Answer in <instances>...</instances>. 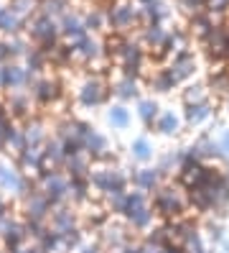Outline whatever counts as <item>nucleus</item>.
I'll list each match as a JSON object with an SVG mask.
<instances>
[{
    "instance_id": "1",
    "label": "nucleus",
    "mask_w": 229,
    "mask_h": 253,
    "mask_svg": "<svg viewBox=\"0 0 229 253\" xmlns=\"http://www.w3.org/2000/svg\"><path fill=\"white\" fill-rule=\"evenodd\" d=\"M150 205H153V210H156V215H161L163 220L183 217V212L191 207L186 187L181 189V187H173V184H161L150 195Z\"/></svg>"
},
{
    "instance_id": "2",
    "label": "nucleus",
    "mask_w": 229,
    "mask_h": 253,
    "mask_svg": "<svg viewBox=\"0 0 229 253\" xmlns=\"http://www.w3.org/2000/svg\"><path fill=\"white\" fill-rule=\"evenodd\" d=\"M143 13L140 5L135 0H115V3L107 8V28L112 34H122V36H132L137 28H143Z\"/></svg>"
},
{
    "instance_id": "3",
    "label": "nucleus",
    "mask_w": 229,
    "mask_h": 253,
    "mask_svg": "<svg viewBox=\"0 0 229 253\" xmlns=\"http://www.w3.org/2000/svg\"><path fill=\"white\" fill-rule=\"evenodd\" d=\"M31 100H33L36 110H49L59 108L66 100V82L59 74H41V77L28 87Z\"/></svg>"
},
{
    "instance_id": "4",
    "label": "nucleus",
    "mask_w": 229,
    "mask_h": 253,
    "mask_svg": "<svg viewBox=\"0 0 229 253\" xmlns=\"http://www.w3.org/2000/svg\"><path fill=\"white\" fill-rule=\"evenodd\" d=\"M110 82L102 72H84V77L76 87V105L84 108V110H95V108H102L107 97H110Z\"/></svg>"
},
{
    "instance_id": "5",
    "label": "nucleus",
    "mask_w": 229,
    "mask_h": 253,
    "mask_svg": "<svg viewBox=\"0 0 229 253\" xmlns=\"http://www.w3.org/2000/svg\"><path fill=\"white\" fill-rule=\"evenodd\" d=\"M89 184H92V192L102 200L104 195L110 192H117V189H130V171L122 169V167H92L89 171Z\"/></svg>"
},
{
    "instance_id": "6",
    "label": "nucleus",
    "mask_w": 229,
    "mask_h": 253,
    "mask_svg": "<svg viewBox=\"0 0 229 253\" xmlns=\"http://www.w3.org/2000/svg\"><path fill=\"white\" fill-rule=\"evenodd\" d=\"M26 36L31 43H36L41 49H51L61 41V34H59V21L46 16V13H36L26 21Z\"/></svg>"
},
{
    "instance_id": "7",
    "label": "nucleus",
    "mask_w": 229,
    "mask_h": 253,
    "mask_svg": "<svg viewBox=\"0 0 229 253\" xmlns=\"http://www.w3.org/2000/svg\"><path fill=\"white\" fill-rule=\"evenodd\" d=\"M36 184L41 187V192L54 207L59 205H66L69 202V176L64 174V169H51V167H43L36 176Z\"/></svg>"
},
{
    "instance_id": "8",
    "label": "nucleus",
    "mask_w": 229,
    "mask_h": 253,
    "mask_svg": "<svg viewBox=\"0 0 229 253\" xmlns=\"http://www.w3.org/2000/svg\"><path fill=\"white\" fill-rule=\"evenodd\" d=\"M95 235H97L95 241L102 246L104 253H120L132 241V230L128 228V222L122 217H110Z\"/></svg>"
},
{
    "instance_id": "9",
    "label": "nucleus",
    "mask_w": 229,
    "mask_h": 253,
    "mask_svg": "<svg viewBox=\"0 0 229 253\" xmlns=\"http://www.w3.org/2000/svg\"><path fill=\"white\" fill-rule=\"evenodd\" d=\"M71 51H74V64H82V67H97L99 62L110 64L107 51H104V41L97 39L95 34H87L84 39L71 43Z\"/></svg>"
},
{
    "instance_id": "10",
    "label": "nucleus",
    "mask_w": 229,
    "mask_h": 253,
    "mask_svg": "<svg viewBox=\"0 0 229 253\" xmlns=\"http://www.w3.org/2000/svg\"><path fill=\"white\" fill-rule=\"evenodd\" d=\"M41 74L26 69V64L18 62H8V64H0V90L3 92H15V90H28Z\"/></svg>"
},
{
    "instance_id": "11",
    "label": "nucleus",
    "mask_w": 229,
    "mask_h": 253,
    "mask_svg": "<svg viewBox=\"0 0 229 253\" xmlns=\"http://www.w3.org/2000/svg\"><path fill=\"white\" fill-rule=\"evenodd\" d=\"M54 205L49 202V197L41 192V187L31 189L28 195L21 200V217L23 220H38V222H49Z\"/></svg>"
},
{
    "instance_id": "12",
    "label": "nucleus",
    "mask_w": 229,
    "mask_h": 253,
    "mask_svg": "<svg viewBox=\"0 0 229 253\" xmlns=\"http://www.w3.org/2000/svg\"><path fill=\"white\" fill-rule=\"evenodd\" d=\"M84 154L92 159V164H102V167H115V151H112V143L107 141V136H102L99 130L89 133L87 141H84Z\"/></svg>"
},
{
    "instance_id": "13",
    "label": "nucleus",
    "mask_w": 229,
    "mask_h": 253,
    "mask_svg": "<svg viewBox=\"0 0 229 253\" xmlns=\"http://www.w3.org/2000/svg\"><path fill=\"white\" fill-rule=\"evenodd\" d=\"M49 228L59 235H64V233H71L76 228H82V217L79 212L74 210V205H59L51 210V217H49Z\"/></svg>"
},
{
    "instance_id": "14",
    "label": "nucleus",
    "mask_w": 229,
    "mask_h": 253,
    "mask_svg": "<svg viewBox=\"0 0 229 253\" xmlns=\"http://www.w3.org/2000/svg\"><path fill=\"white\" fill-rule=\"evenodd\" d=\"M5 105H8V113H10V118L15 123H23V121H28V118L36 113V105H33V100H31L28 90L5 92Z\"/></svg>"
},
{
    "instance_id": "15",
    "label": "nucleus",
    "mask_w": 229,
    "mask_h": 253,
    "mask_svg": "<svg viewBox=\"0 0 229 253\" xmlns=\"http://www.w3.org/2000/svg\"><path fill=\"white\" fill-rule=\"evenodd\" d=\"M135 39L148 49L150 56H158V54L163 51L165 39H168V28H165L163 23H148V26H143V28H137Z\"/></svg>"
},
{
    "instance_id": "16",
    "label": "nucleus",
    "mask_w": 229,
    "mask_h": 253,
    "mask_svg": "<svg viewBox=\"0 0 229 253\" xmlns=\"http://www.w3.org/2000/svg\"><path fill=\"white\" fill-rule=\"evenodd\" d=\"M59 34H61V41L64 43H76L79 39L87 36V28H84V21H82V13L76 10H69L59 18Z\"/></svg>"
},
{
    "instance_id": "17",
    "label": "nucleus",
    "mask_w": 229,
    "mask_h": 253,
    "mask_svg": "<svg viewBox=\"0 0 229 253\" xmlns=\"http://www.w3.org/2000/svg\"><path fill=\"white\" fill-rule=\"evenodd\" d=\"M13 164H15V167H18L26 176H36V174L46 167L43 148H41V146H28V148H23L21 154L13 156Z\"/></svg>"
},
{
    "instance_id": "18",
    "label": "nucleus",
    "mask_w": 229,
    "mask_h": 253,
    "mask_svg": "<svg viewBox=\"0 0 229 253\" xmlns=\"http://www.w3.org/2000/svg\"><path fill=\"white\" fill-rule=\"evenodd\" d=\"M130 184L135 189H143L148 195H153L161 184H163V174L158 167H143V169H132L130 171Z\"/></svg>"
},
{
    "instance_id": "19",
    "label": "nucleus",
    "mask_w": 229,
    "mask_h": 253,
    "mask_svg": "<svg viewBox=\"0 0 229 253\" xmlns=\"http://www.w3.org/2000/svg\"><path fill=\"white\" fill-rule=\"evenodd\" d=\"M21 128L26 133L28 146H43L46 141H49V136H51V133H49V123H46V118L41 113H33L28 121L21 123Z\"/></svg>"
},
{
    "instance_id": "20",
    "label": "nucleus",
    "mask_w": 229,
    "mask_h": 253,
    "mask_svg": "<svg viewBox=\"0 0 229 253\" xmlns=\"http://www.w3.org/2000/svg\"><path fill=\"white\" fill-rule=\"evenodd\" d=\"M140 84L143 80H135V77H125V74H117V77L110 82V90L120 102H137L140 100Z\"/></svg>"
},
{
    "instance_id": "21",
    "label": "nucleus",
    "mask_w": 229,
    "mask_h": 253,
    "mask_svg": "<svg viewBox=\"0 0 229 253\" xmlns=\"http://www.w3.org/2000/svg\"><path fill=\"white\" fill-rule=\"evenodd\" d=\"M128 222V228L135 230V233H148L153 225H156V210H153V205H143V207H137V210L128 212L125 217H122Z\"/></svg>"
},
{
    "instance_id": "22",
    "label": "nucleus",
    "mask_w": 229,
    "mask_h": 253,
    "mask_svg": "<svg viewBox=\"0 0 229 253\" xmlns=\"http://www.w3.org/2000/svg\"><path fill=\"white\" fill-rule=\"evenodd\" d=\"M95 197L92 192V184H89V176H74L69 179V205L74 207H87Z\"/></svg>"
},
{
    "instance_id": "23",
    "label": "nucleus",
    "mask_w": 229,
    "mask_h": 253,
    "mask_svg": "<svg viewBox=\"0 0 229 253\" xmlns=\"http://www.w3.org/2000/svg\"><path fill=\"white\" fill-rule=\"evenodd\" d=\"M148 87L153 92H158V95H168V92H173L176 87H181L176 82V77L171 72H168V67H158V69H153V74H148L145 77Z\"/></svg>"
},
{
    "instance_id": "24",
    "label": "nucleus",
    "mask_w": 229,
    "mask_h": 253,
    "mask_svg": "<svg viewBox=\"0 0 229 253\" xmlns=\"http://www.w3.org/2000/svg\"><path fill=\"white\" fill-rule=\"evenodd\" d=\"M43 51L49 54V67H51V69H71V67H74V51H71L69 43L59 41L56 46L43 49Z\"/></svg>"
},
{
    "instance_id": "25",
    "label": "nucleus",
    "mask_w": 229,
    "mask_h": 253,
    "mask_svg": "<svg viewBox=\"0 0 229 253\" xmlns=\"http://www.w3.org/2000/svg\"><path fill=\"white\" fill-rule=\"evenodd\" d=\"M41 148H43L46 167H51V169H64V164H66V151H64V143H61L59 138L49 136V141H46Z\"/></svg>"
},
{
    "instance_id": "26",
    "label": "nucleus",
    "mask_w": 229,
    "mask_h": 253,
    "mask_svg": "<svg viewBox=\"0 0 229 253\" xmlns=\"http://www.w3.org/2000/svg\"><path fill=\"white\" fill-rule=\"evenodd\" d=\"M82 21H84V28H87V34H102V31H110L107 28V10L102 8H87L82 13Z\"/></svg>"
},
{
    "instance_id": "27",
    "label": "nucleus",
    "mask_w": 229,
    "mask_h": 253,
    "mask_svg": "<svg viewBox=\"0 0 229 253\" xmlns=\"http://www.w3.org/2000/svg\"><path fill=\"white\" fill-rule=\"evenodd\" d=\"M92 171V159L82 151V154H74V156H66V164H64V174L69 179L74 176H89Z\"/></svg>"
},
{
    "instance_id": "28",
    "label": "nucleus",
    "mask_w": 229,
    "mask_h": 253,
    "mask_svg": "<svg viewBox=\"0 0 229 253\" xmlns=\"http://www.w3.org/2000/svg\"><path fill=\"white\" fill-rule=\"evenodd\" d=\"M214 113V102L206 100V102H196V105H186L183 108V121L189 126H201L206 118H211Z\"/></svg>"
},
{
    "instance_id": "29",
    "label": "nucleus",
    "mask_w": 229,
    "mask_h": 253,
    "mask_svg": "<svg viewBox=\"0 0 229 253\" xmlns=\"http://www.w3.org/2000/svg\"><path fill=\"white\" fill-rule=\"evenodd\" d=\"M137 5H140L145 26L148 23H163L168 18V8H165L163 0H145V3H137Z\"/></svg>"
},
{
    "instance_id": "30",
    "label": "nucleus",
    "mask_w": 229,
    "mask_h": 253,
    "mask_svg": "<svg viewBox=\"0 0 229 253\" xmlns=\"http://www.w3.org/2000/svg\"><path fill=\"white\" fill-rule=\"evenodd\" d=\"M23 62H26V69L36 72V74H46V69H49V54L41 46H36V43H31V49L26 51Z\"/></svg>"
},
{
    "instance_id": "31",
    "label": "nucleus",
    "mask_w": 229,
    "mask_h": 253,
    "mask_svg": "<svg viewBox=\"0 0 229 253\" xmlns=\"http://www.w3.org/2000/svg\"><path fill=\"white\" fill-rule=\"evenodd\" d=\"M135 113H137V118H140L143 126L153 128V126H156V121H158V115H161V108H158V102L153 100V97H140V100H137Z\"/></svg>"
},
{
    "instance_id": "32",
    "label": "nucleus",
    "mask_w": 229,
    "mask_h": 253,
    "mask_svg": "<svg viewBox=\"0 0 229 253\" xmlns=\"http://www.w3.org/2000/svg\"><path fill=\"white\" fill-rule=\"evenodd\" d=\"M23 31H26V18L15 16V13L8 8L5 16L0 18V34L3 36H21Z\"/></svg>"
},
{
    "instance_id": "33",
    "label": "nucleus",
    "mask_w": 229,
    "mask_h": 253,
    "mask_svg": "<svg viewBox=\"0 0 229 253\" xmlns=\"http://www.w3.org/2000/svg\"><path fill=\"white\" fill-rule=\"evenodd\" d=\"M107 123H110L115 130H125L130 126V110L122 105V102L110 105V108H107Z\"/></svg>"
},
{
    "instance_id": "34",
    "label": "nucleus",
    "mask_w": 229,
    "mask_h": 253,
    "mask_svg": "<svg viewBox=\"0 0 229 253\" xmlns=\"http://www.w3.org/2000/svg\"><path fill=\"white\" fill-rule=\"evenodd\" d=\"M153 128H156V130L161 133V136H178V130H181V121H178V115H176V113H161Z\"/></svg>"
},
{
    "instance_id": "35",
    "label": "nucleus",
    "mask_w": 229,
    "mask_h": 253,
    "mask_svg": "<svg viewBox=\"0 0 229 253\" xmlns=\"http://www.w3.org/2000/svg\"><path fill=\"white\" fill-rule=\"evenodd\" d=\"M41 253H61V235L59 233H54L51 228H46L43 230V235L38 238V241L33 243Z\"/></svg>"
},
{
    "instance_id": "36",
    "label": "nucleus",
    "mask_w": 229,
    "mask_h": 253,
    "mask_svg": "<svg viewBox=\"0 0 229 253\" xmlns=\"http://www.w3.org/2000/svg\"><path fill=\"white\" fill-rule=\"evenodd\" d=\"M8 8L15 13V16L28 21L31 16H36V13L41 10V0H8Z\"/></svg>"
},
{
    "instance_id": "37",
    "label": "nucleus",
    "mask_w": 229,
    "mask_h": 253,
    "mask_svg": "<svg viewBox=\"0 0 229 253\" xmlns=\"http://www.w3.org/2000/svg\"><path fill=\"white\" fill-rule=\"evenodd\" d=\"M130 156H132L135 161H150V159H153V143H150L145 136L132 138V143H130Z\"/></svg>"
},
{
    "instance_id": "38",
    "label": "nucleus",
    "mask_w": 229,
    "mask_h": 253,
    "mask_svg": "<svg viewBox=\"0 0 229 253\" xmlns=\"http://www.w3.org/2000/svg\"><path fill=\"white\" fill-rule=\"evenodd\" d=\"M71 8V0H41V13H46V16L51 18H61L64 13H69Z\"/></svg>"
},
{
    "instance_id": "39",
    "label": "nucleus",
    "mask_w": 229,
    "mask_h": 253,
    "mask_svg": "<svg viewBox=\"0 0 229 253\" xmlns=\"http://www.w3.org/2000/svg\"><path fill=\"white\" fill-rule=\"evenodd\" d=\"M23 148H28V141H26V133L21 128V123H15L8 133V151L15 156V154H21Z\"/></svg>"
},
{
    "instance_id": "40",
    "label": "nucleus",
    "mask_w": 229,
    "mask_h": 253,
    "mask_svg": "<svg viewBox=\"0 0 229 253\" xmlns=\"http://www.w3.org/2000/svg\"><path fill=\"white\" fill-rule=\"evenodd\" d=\"M84 246V228H76L71 233L61 235V253H71V251H79Z\"/></svg>"
},
{
    "instance_id": "41",
    "label": "nucleus",
    "mask_w": 229,
    "mask_h": 253,
    "mask_svg": "<svg viewBox=\"0 0 229 253\" xmlns=\"http://www.w3.org/2000/svg\"><path fill=\"white\" fill-rule=\"evenodd\" d=\"M89 133H95V126L84 118H71V136H76L79 141H87Z\"/></svg>"
},
{
    "instance_id": "42",
    "label": "nucleus",
    "mask_w": 229,
    "mask_h": 253,
    "mask_svg": "<svg viewBox=\"0 0 229 253\" xmlns=\"http://www.w3.org/2000/svg\"><path fill=\"white\" fill-rule=\"evenodd\" d=\"M8 43H10V56H13V59H23L26 51L31 49V41H28L26 36H10Z\"/></svg>"
},
{
    "instance_id": "43",
    "label": "nucleus",
    "mask_w": 229,
    "mask_h": 253,
    "mask_svg": "<svg viewBox=\"0 0 229 253\" xmlns=\"http://www.w3.org/2000/svg\"><path fill=\"white\" fill-rule=\"evenodd\" d=\"M13 126H15L13 118H10V121H0V154L8 151V133H10Z\"/></svg>"
},
{
    "instance_id": "44",
    "label": "nucleus",
    "mask_w": 229,
    "mask_h": 253,
    "mask_svg": "<svg viewBox=\"0 0 229 253\" xmlns=\"http://www.w3.org/2000/svg\"><path fill=\"white\" fill-rule=\"evenodd\" d=\"M8 62H13L10 43H8V39H0V64H8Z\"/></svg>"
},
{
    "instance_id": "45",
    "label": "nucleus",
    "mask_w": 229,
    "mask_h": 253,
    "mask_svg": "<svg viewBox=\"0 0 229 253\" xmlns=\"http://www.w3.org/2000/svg\"><path fill=\"white\" fill-rule=\"evenodd\" d=\"M79 253H104V251H102V246H99L97 241H92V243H84V246L79 248Z\"/></svg>"
},
{
    "instance_id": "46",
    "label": "nucleus",
    "mask_w": 229,
    "mask_h": 253,
    "mask_svg": "<svg viewBox=\"0 0 229 253\" xmlns=\"http://www.w3.org/2000/svg\"><path fill=\"white\" fill-rule=\"evenodd\" d=\"M120 253H143V243H135V241H130L125 248H122Z\"/></svg>"
},
{
    "instance_id": "47",
    "label": "nucleus",
    "mask_w": 229,
    "mask_h": 253,
    "mask_svg": "<svg viewBox=\"0 0 229 253\" xmlns=\"http://www.w3.org/2000/svg\"><path fill=\"white\" fill-rule=\"evenodd\" d=\"M0 121H10V113L5 105V97H0Z\"/></svg>"
},
{
    "instance_id": "48",
    "label": "nucleus",
    "mask_w": 229,
    "mask_h": 253,
    "mask_svg": "<svg viewBox=\"0 0 229 253\" xmlns=\"http://www.w3.org/2000/svg\"><path fill=\"white\" fill-rule=\"evenodd\" d=\"M8 212H13V210H10V205H8L5 195H0V217H3V215H8Z\"/></svg>"
},
{
    "instance_id": "49",
    "label": "nucleus",
    "mask_w": 229,
    "mask_h": 253,
    "mask_svg": "<svg viewBox=\"0 0 229 253\" xmlns=\"http://www.w3.org/2000/svg\"><path fill=\"white\" fill-rule=\"evenodd\" d=\"M143 253H163V248H161V246H153V243H148V241H143Z\"/></svg>"
},
{
    "instance_id": "50",
    "label": "nucleus",
    "mask_w": 229,
    "mask_h": 253,
    "mask_svg": "<svg viewBox=\"0 0 229 253\" xmlns=\"http://www.w3.org/2000/svg\"><path fill=\"white\" fill-rule=\"evenodd\" d=\"M135 3H145V0H135Z\"/></svg>"
},
{
    "instance_id": "51",
    "label": "nucleus",
    "mask_w": 229,
    "mask_h": 253,
    "mask_svg": "<svg viewBox=\"0 0 229 253\" xmlns=\"http://www.w3.org/2000/svg\"><path fill=\"white\" fill-rule=\"evenodd\" d=\"M0 253H8V251H3V248H0Z\"/></svg>"
}]
</instances>
